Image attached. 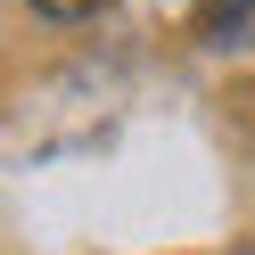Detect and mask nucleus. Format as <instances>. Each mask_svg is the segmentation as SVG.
Returning a JSON list of instances; mask_svg holds the SVG:
<instances>
[{"label": "nucleus", "mask_w": 255, "mask_h": 255, "mask_svg": "<svg viewBox=\"0 0 255 255\" xmlns=\"http://www.w3.org/2000/svg\"><path fill=\"white\" fill-rule=\"evenodd\" d=\"M198 17H206V33H214L222 50H239V41L255 33V0H198Z\"/></svg>", "instance_id": "nucleus-1"}, {"label": "nucleus", "mask_w": 255, "mask_h": 255, "mask_svg": "<svg viewBox=\"0 0 255 255\" xmlns=\"http://www.w3.org/2000/svg\"><path fill=\"white\" fill-rule=\"evenodd\" d=\"M33 8H41V17H66V25H74V17H91V8H107V0H33Z\"/></svg>", "instance_id": "nucleus-2"}]
</instances>
